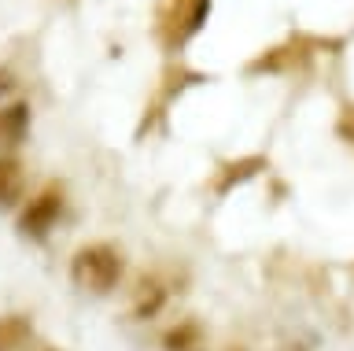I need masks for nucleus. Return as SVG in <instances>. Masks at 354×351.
Returning a JSON list of instances; mask_svg holds the SVG:
<instances>
[{
    "instance_id": "nucleus-1",
    "label": "nucleus",
    "mask_w": 354,
    "mask_h": 351,
    "mask_svg": "<svg viewBox=\"0 0 354 351\" xmlns=\"http://www.w3.org/2000/svg\"><path fill=\"white\" fill-rule=\"evenodd\" d=\"M122 278V255L111 244H85L71 259V281L85 292L104 296L118 285Z\"/></svg>"
},
{
    "instance_id": "nucleus-2",
    "label": "nucleus",
    "mask_w": 354,
    "mask_h": 351,
    "mask_svg": "<svg viewBox=\"0 0 354 351\" xmlns=\"http://www.w3.org/2000/svg\"><path fill=\"white\" fill-rule=\"evenodd\" d=\"M59 211H63V189L59 185H44V189L26 204V211L19 215V229L26 237H44L55 226Z\"/></svg>"
},
{
    "instance_id": "nucleus-3",
    "label": "nucleus",
    "mask_w": 354,
    "mask_h": 351,
    "mask_svg": "<svg viewBox=\"0 0 354 351\" xmlns=\"http://www.w3.org/2000/svg\"><path fill=\"white\" fill-rule=\"evenodd\" d=\"M33 344V325L22 314L0 318V351H30Z\"/></svg>"
},
{
    "instance_id": "nucleus-4",
    "label": "nucleus",
    "mask_w": 354,
    "mask_h": 351,
    "mask_svg": "<svg viewBox=\"0 0 354 351\" xmlns=\"http://www.w3.org/2000/svg\"><path fill=\"white\" fill-rule=\"evenodd\" d=\"M22 200V163L15 156L0 159V211Z\"/></svg>"
},
{
    "instance_id": "nucleus-5",
    "label": "nucleus",
    "mask_w": 354,
    "mask_h": 351,
    "mask_svg": "<svg viewBox=\"0 0 354 351\" xmlns=\"http://www.w3.org/2000/svg\"><path fill=\"white\" fill-rule=\"evenodd\" d=\"M26 118H30L26 104H15V107H8V111H0V134H4L11 145H19L22 134H26Z\"/></svg>"
},
{
    "instance_id": "nucleus-6",
    "label": "nucleus",
    "mask_w": 354,
    "mask_h": 351,
    "mask_svg": "<svg viewBox=\"0 0 354 351\" xmlns=\"http://www.w3.org/2000/svg\"><path fill=\"white\" fill-rule=\"evenodd\" d=\"M162 344H166V351H192V348H199V325L196 322H185V325L170 329Z\"/></svg>"
},
{
    "instance_id": "nucleus-7",
    "label": "nucleus",
    "mask_w": 354,
    "mask_h": 351,
    "mask_svg": "<svg viewBox=\"0 0 354 351\" xmlns=\"http://www.w3.org/2000/svg\"><path fill=\"white\" fill-rule=\"evenodd\" d=\"M259 167H266V159L262 156H251V159H243V163H229L225 167V178L218 181V192H229V185L232 181H243V178H251Z\"/></svg>"
},
{
    "instance_id": "nucleus-8",
    "label": "nucleus",
    "mask_w": 354,
    "mask_h": 351,
    "mask_svg": "<svg viewBox=\"0 0 354 351\" xmlns=\"http://www.w3.org/2000/svg\"><path fill=\"white\" fill-rule=\"evenodd\" d=\"M8 85H11V78H8L4 71H0V89H8Z\"/></svg>"
}]
</instances>
